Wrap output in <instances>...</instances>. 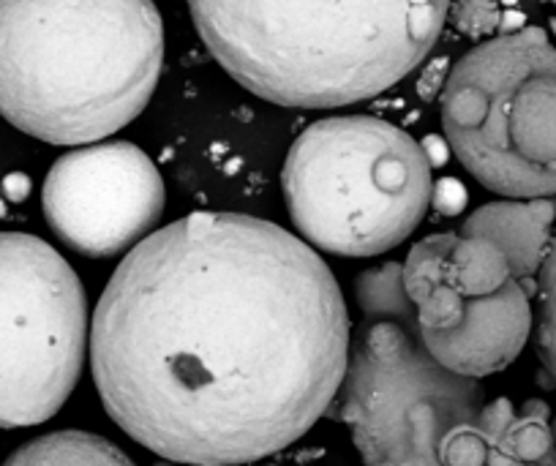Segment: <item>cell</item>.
Returning <instances> with one entry per match:
<instances>
[{
	"label": "cell",
	"instance_id": "3957f363",
	"mask_svg": "<svg viewBox=\"0 0 556 466\" xmlns=\"http://www.w3.org/2000/svg\"><path fill=\"white\" fill-rule=\"evenodd\" d=\"M162 63L153 0H0V115L41 142L77 148L126 128Z\"/></svg>",
	"mask_w": 556,
	"mask_h": 466
},
{
	"label": "cell",
	"instance_id": "ba28073f",
	"mask_svg": "<svg viewBox=\"0 0 556 466\" xmlns=\"http://www.w3.org/2000/svg\"><path fill=\"white\" fill-rule=\"evenodd\" d=\"M415 336L451 371L483 379L510 366L534 330V289L494 243L434 232L404 260Z\"/></svg>",
	"mask_w": 556,
	"mask_h": 466
},
{
	"label": "cell",
	"instance_id": "52a82bcc",
	"mask_svg": "<svg viewBox=\"0 0 556 466\" xmlns=\"http://www.w3.org/2000/svg\"><path fill=\"white\" fill-rule=\"evenodd\" d=\"M88 352V300L74 267L36 235L0 232V428L58 415Z\"/></svg>",
	"mask_w": 556,
	"mask_h": 466
},
{
	"label": "cell",
	"instance_id": "277c9868",
	"mask_svg": "<svg viewBox=\"0 0 556 466\" xmlns=\"http://www.w3.org/2000/svg\"><path fill=\"white\" fill-rule=\"evenodd\" d=\"M333 404L363 466H556L543 401H485L399 325H363Z\"/></svg>",
	"mask_w": 556,
	"mask_h": 466
},
{
	"label": "cell",
	"instance_id": "5bb4252c",
	"mask_svg": "<svg viewBox=\"0 0 556 466\" xmlns=\"http://www.w3.org/2000/svg\"><path fill=\"white\" fill-rule=\"evenodd\" d=\"M543 3H548V7L554 9V14H551V30H554L556 36V0H543Z\"/></svg>",
	"mask_w": 556,
	"mask_h": 466
},
{
	"label": "cell",
	"instance_id": "9a60e30c",
	"mask_svg": "<svg viewBox=\"0 0 556 466\" xmlns=\"http://www.w3.org/2000/svg\"><path fill=\"white\" fill-rule=\"evenodd\" d=\"M551 437H554V444H556V417L551 420Z\"/></svg>",
	"mask_w": 556,
	"mask_h": 466
},
{
	"label": "cell",
	"instance_id": "7c38bea8",
	"mask_svg": "<svg viewBox=\"0 0 556 466\" xmlns=\"http://www.w3.org/2000/svg\"><path fill=\"white\" fill-rule=\"evenodd\" d=\"M355 300L366 325L390 323L415 333V305L404 284V265L382 262L355 278Z\"/></svg>",
	"mask_w": 556,
	"mask_h": 466
},
{
	"label": "cell",
	"instance_id": "30bf717a",
	"mask_svg": "<svg viewBox=\"0 0 556 466\" xmlns=\"http://www.w3.org/2000/svg\"><path fill=\"white\" fill-rule=\"evenodd\" d=\"M554 222V197H538V200L502 197V200L485 202L478 211L469 213L467 222L462 224V232L494 243L507 256L516 276L538 292L540 267H543L551 238L556 232Z\"/></svg>",
	"mask_w": 556,
	"mask_h": 466
},
{
	"label": "cell",
	"instance_id": "8fae6325",
	"mask_svg": "<svg viewBox=\"0 0 556 466\" xmlns=\"http://www.w3.org/2000/svg\"><path fill=\"white\" fill-rule=\"evenodd\" d=\"M3 466H137L117 444L99 433L55 431L9 455Z\"/></svg>",
	"mask_w": 556,
	"mask_h": 466
},
{
	"label": "cell",
	"instance_id": "5b68a950",
	"mask_svg": "<svg viewBox=\"0 0 556 466\" xmlns=\"http://www.w3.org/2000/svg\"><path fill=\"white\" fill-rule=\"evenodd\" d=\"M281 191L312 249L379 256L420 227L434 173L424 144L404 128L371 115L325 117L292 142Z\"/></svg>",
	"mask_w": 556,
	"mask_h": 466
},
{
	"label": "cell",
	"instance_id": "8992f818",
	"mask_svg": "<svg viewBox=\"0 0 556 466\" xmlns=\"http://www.w3.org/2000/svg\"><path fill=\"white\" fill-rule=\"evenodd\" d=\"M442 128L462 167L502 197H556V45L521 28L475 47L442 90Z\"/></svg>",
	"mask_w": 556,
	"mask_h": 466
},
{
	"label": "cell",
	"instance_id": "6da1fadb",
	"mask_svg": "<svg viewBox=\"0 0 556 466\" xmlns=\"http://www.w3.org/2000/svg\"><path fill=\"white\" fill-rule=\"evenodd\" d=\"M350 314L317 249L240 213H191L134 245L90 319L101 404L142 448L238 466L333 406Z\"/></svg>",
	"mask_w": 556,
	"mask_h": 466
},
{
	"label": "cell",
	"instance_id": "7a4b0ae2",
	"mask_svg": "<svg viewBox=\"0 0 556 466\" xmlns=\"http://www.w3.org/2000/svg\"><path fill=\"white\" fill-rule=\"evenodd\" d=\"M218 66L260 99L336 110L415 72L451 0H189Z\"/></svg>",
	"mask_w": 556,
	"mask_h": 466
},
{
	"label": "cell",
	"instance_id": "9c48e42d",
	"mask_svg": "<svg viewBox=\"0 0 556 466\" xmlns=\"http://www.w3.org/2000/svg\"><path fill=\"white\" fill-rule=\"evenodd\" d=\"M167 189L151 155L131 142L77 144L47 173L41 207L55 238L90 260L131 251L162 222Z\"/></svg>",
	"mask_w": 556,
	"mask_h": 466
},
{
	"label": "cell",
	"instance_id": "4fadbf2b",
	"mask_svg": "<svg viewBox=\"0 0 556 466\" xmlns=\"http://www.w3.org/2000/svg\"><path fill=\"white\" fill-rule=\"evenodd\" d=\"M538 308H534V344L540 363L556 385V232L538 276Z\"/></svg>",
	"mask_w": 556,
	"mask_h": 466
}]
</instances>
